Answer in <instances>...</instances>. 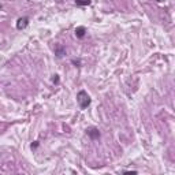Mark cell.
I'll return each instance as SVG.
<instances>
[{"mask_svg":"<svg viewBox=\"0 0 175 175\" xmlns=\"http://www.w3.org/2000/svg\"><path fill=\"white\" fill-rule=\"evenodd\" d=\"M77 101L78 104H80V107L81 110H85V108H88L90 105V97L89 95L85 92V90H80V92L77 93Z\"/></svg>","mask_w":175,"mask_h":175,"instance_id":"1","label":"cell"},{"mask_svg":"<svg viewBox=\"0 0 175 175\" xmlns=\"http://www.w3.org/2000/svg\"><path fill=\"white\" fill-rule=\"evenodd\" d=\"M86 134H88L92 139L100 138V131H98L97 127H88V129H86Z\"/></svg>","mask_w":175,"mask_h":175,"instance_id":"2","label":"cell"},{"mask_svg":"<svg viewBox=\"0 0 175 175\" xmlns=\"http://www.w3.org/2000/svg\"><path fill=\"white\" fill-rule=\"evenodd\" d=\"M27 25H29V18H26V17H23V18H19L18 22H17V29L22 30V29H25Z\"/></svg>","mask_w":175,"mask_h":175,"instance_id":"3","label":"cell"},{"mask_svg":"<svg viewBox=\"0 0 175 175\" xmlns=\"http://www.w3.org/2000/svg\"><path fill=\"white\" fill-rule=\"evenodd\" d=\"M55 55H56L58 58H62L63 55H66V48L62 47V45H56V47H55Z\"/></svg>","mask_w":175,"mask_h":175,"instance_id":"4","label":"cell"},{"mask_svg":"<svg viewBox=\"0 0 175 175\" xmlns=\"http://www.w3.org/2000/svg\"><path fill=\"white\" fill-rule=\"evenodd\" d=\"M85 33H86V29L83 26H78L77 29H75V36H77L78 39H82V37L85 36Z\"/></svg>","mask_w":175,"mask_h":175,"instance_id":"5","label":"cell"},{"mask_svg":"<svg viewBox=\"0 0 175 175\" xmlns=\"http://www.w3.org/2000/svg\"><path fill=\"white\" fill-rule=\"evenodd\" d=\"M92 3V0H75L77 6H89Z\"/></svg>","mask_w":175,"mask_h":175,"instance_id":"6","label":"cell"},{"mask_svg":"<svg viewBox=\"0 0 175 175\" xmlns=\"http://www.w3.org/2000/svg\"><path fill=\"white\" fill-rule=\"evenodd\" d=\"M54 82H55V83L59 82V75H54Z\"/></svg>","mask_w":175,"mask_h":175,"instance_id":"7","label":"cell"},{"mask_svg":"<svg viewBox=\"0 0 175 175\" xmlns=\"http://www.w3.org/2000/svg\"><path fill=\"white\" fill-rule=\"evenodd\" d=\"M39 146V142H34V144H32V148H37Z\"/></svg>","mask_w":175,"mask_h":175,"instance_id":"8","label":"cell"},{"mask_svg":"<svg viewBox=\"0 0 175 175\" xmlns=\"http://www.w3.org/2000/svg\"><path fill=\"white\" fill-rule=\"evenodd\" d=\"M73 63H74V64H80L81 62H80V60H73Z\"/></svg>","mask_w":175,"mask_h":175,"instance_id":"9","label":"cell"},{"mask_svg":"<svg viewBox=\"0 0 175 175\" xmlns=\"http://www.w3.org/2000/svg\"><path fill=\"white\" fill-rule=\"evenodd\" d=\"M0 8H2V4H0Z\"/></svg>","mask_w":175,"mask_h":175,"instance_id":"10","label":"cell"}]
</instances>
